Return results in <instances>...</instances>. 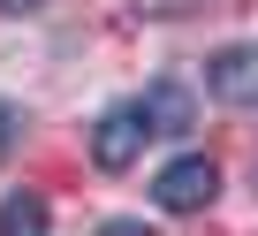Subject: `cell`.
I'll list each match as a JSON object with an SVG mask.
<instances>
[{
  "mask_svg": "<svg viewBox=\"0 0 258 236\" xmlns=\"http://www.w3.org/2000/svg\"><path fill=\"white\" fill-rule=\"evenodd\" d=\"M213 198H220V168L205 153H182V160H167L152 175V206L160 213H205Z\"/></svg>",
  "mask_w": 258,
  "mask_h": 236,
  "instance_id": "cell-1",
  "label": "cell"
},
{
  "mask_svg": "<svg viewBox=\"0 0 258 236\" xmlns=\"http://www.w3.org/2000/svg\"><path fill=\"white\" fill-rule=\"evenodd\" d=\"M137 122H145V137H190V130H198V99H190L175 76H160V84L137 99Z\"/></svg>",
  "mask_w": 258,
  "mask_h": 236,
  "instance_id": "cell-2",
  "label": "cell"
},
{
  "mask_svg": "<svg viewBox=\"0 0 258 236\" xmlns=\"http://www.w3.org/2000/svg\"><path fill=\"white\" fill-rule=\"evenodd\" d=\"M205 84L220 107H258V46H220L205 61Z\"/></svg>",
  "mask_w": 258,
  "mask_h": 236,
  "instance_id": "cell-3",
  "label": "cell"
},
{
  "mask_svg": "<svg viewBox=\"0 0 258 236\" xmlns=\"http://www.w3.org/2000/svg\"><path fill=\"white\" fill-rule=\"evenodd\" d=\"M137 153H145V122H137V107H106L99 130H91V160H99L106 175H121Z\"/></svg>",
  "mask_w": 258,
  "mask_h": 236,
  "instance_id": "cell-4",
  "label": "cell"
},
{
  "mask_svg": "<svg viewBox=\"0 0 258 236\" xmlns=\"http://www.w3.org/2000/svg\"><path fill=\"white\" fill-rule=\"evenodd\" d=\"M0 236H53V213L38 191H8L0 198Z\"/></svg>",
  "mask_w": 258,
  "mask_h": 236,
  "instance_id": "cell-5",
  "label": "cell"
},
{
  "mask_svg": "<svg viewBox=\"0 0 258 236\" xmlns=\"http://www.w3.org/2000/svg\"><path fill=\"white\" fill-rule=\"evenodd\" d=\"M16 130H23V122H16V107L0 99V160H8V145H16Z\"/></svg>",
  "mask_w": 258,
  "mask_h": 236,
  "instance_id": "cell-6",
  "label": "cell"
},
{
  "mask_svg": "<svg viewBox=\"0 0 258 236\" xmlns=\"http://www.w3.org/2000/svg\"><path fill=\"white\" fill-rule=\"evenodd\" d=\"M99 236H152L145 221H99Z\"/></svg>",
  "mask_w": 258,
  "mask_h": 236,
  "instance_id": "cell-7",
  "label": "cell"
},
{
  "mask_svg": "<svg viewBox=\"0 0 258 236\" xmlns=\"http://www.w3.org/2000/svg\"><path fill=\"white\" fill-rule=\"evenodd\" d=\"M46 0H0V16H38Z\"/></svg>",
  "mask_w": 258,
  "mask_h": 236,
  "instance_id": "cell-8",
  "label": "cell"
}]
</instances>
